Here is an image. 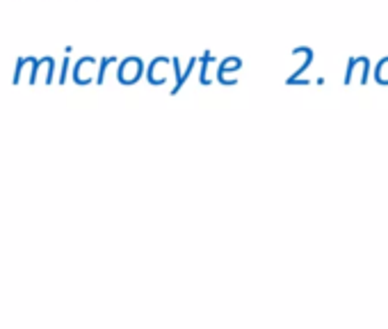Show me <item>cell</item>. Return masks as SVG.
Listing matches in <instances>:
<instances>
[{
    "mask_svg": "<svg viewBox=\"0 0 388 329\" xmlns=\"http://www.w3.org/2000/svg\"><path fill=\"white\" fill-rule=\"evenodd\" d=\"M146 76V69H144V62L139 58H126L119 62V69H117V80L121 85H137L139 80H142Z\"/></svg>",
    "mask_w": 388,
    "mask_h": 329,
    "instance_id": "obj_1",
    "label": "cell"
},
{
    "mask_svg": "<svg viewBox=\"0 0 388 329\" xmlns=\"http://www.w3.org/2000/svg\"><path fill=\"white\" fill-rule=\"evenodd\" d=\"M172 67V60L169 58H153L151 62H148V69H146V80H148V85H153V87H160L167 83V71H169Z\"/></svg>",
    "mask_w": 388,
    "mask_h": 329,
    "instance_id": "obj_4",
    "label": "cell"
},
{
    "mask_svg": "<svg viewBox=\"0 0 388 329\" xmlns=\"http://www.w3.org/2000/svg\"><path fill=\"white\" fill-rule=\"evenodd\" d=\"M213 62H215V55L210 51L204 53V58L199 60V65H201V69H199V83L204 85V87H208L210 83H213V80H210V76H208V67L213 65Z\"/></svg>",
    "mask_w": 388,
    "mask_h": 329,
    "instance_id": "obj_8",
    "label": "cell"
},
{
    "mask_svg": "<svg viewBox=\"0 0 388 329\" xmlns=\"http://www.w3.org/2000/svg\"><path fill=\"white\" fill-rule=\"evenodd\" d=\"M295 51H299L304 55V60H302V65H299V69L295 71L293 76H288V80H286V85H299V80H302V76L306 74V69L311 67V62H313V48H308V46H299V48H295Z\"/></svg>",
    "mask_w": 388,
    "mask_h": 329,
    "instance_id": "obj_7",
    "label": "cell"
},
{
    "mask_svg": "<svg viewBox=\"0 0 388 329\" xmlns=\"http://www.w3.org/2000/svg\"><path fill=\"white\" fill-rule=\"evenodd\" d=\"M67 71H69V58L64 60V65H62V76H60V83H67Z\"/></svg>",
    "mask_w": 388,
    "mask_h": 329,
    "instance_id": "obj_11",
    "label": "cell"
},
{
    "mask_svg": "<svg viewBox=\"0 0 388 329\" xmlns=\"http://www.w3.org/2000/svg\"><path fill=\"white\" fill-rule=\"evenodd\" d=\"M199 65V60L197 58H190L188 60V65H185V71L181 69V58H172V69H174V76H176V85H174V90L169 92V94H179L181 90H183V85L188 83V78H190V74L194 71V67Z\"/></svg>",
    "mask_w": 388,
    "mask_h": 329,
    "instance_id": "obj_6",
    "label": "cell"
},
{
    "mask_svg": "<svg viewBox=\"0 0 388 329\" xmlns=\"http://www.w3.org/2000/svg\"><path fill=\"white\" fill-rule=\"evenodd\" d=\"M373 76L382 87H388V55L377 62V67L373 69Z\"/></svg>",
    "mask_w": 388,
    "mask_h": 329,
    "instance_id": "obj_9",
    "label": "cell"
},
{
    "mask_svg": "<svg viewBox=\"0 0 388 329\" xmlns=\"http://www.w3.org/2000/svg\"><path fill=\"white\" fill-rule=\"evenodd\" d=\"M373 74V65L366 55H354L349 58L347 69H345V78H342V85H352V80L356 78L359 85H368V78Z\"/></svg>",
    "mask_w": 388,
    "mask_h": 329,
    "instance_id": "obj_2",
    "label": "cell"
},
{
    "mask_svg": "<svg viewBox=\"0 0 388 329\" xmlns=\"http://www.w3.org/2000/svg\"><path fill=\"white\" fill-rule=\"evenodd\" d=\"M117 62H119V60L114 58V55L101 60V62H99V76H96V83L103 85V83H105V74H108V69H110L112 65H117Z\"/></svg>",
    "mask_w": 388,
    "mask_h": 329,
    "instance_id": "obj_10",
    "label": "cell"
},
{
    "mask_svg": "<svg viewBox=\"0 0 388 329\" xmlns=\"http://www.w3.org/2000/svg\"><path fill=\"white\" fill-rule=\"evenodd\" d=\"M96 67H99V60H96V58L87 55L83 60H78L76 67H74V83L76 85H90L92 80H94Z\"/></svg>",
    "mask_w": 388,
    "mask_h": 329,
    "instance_id": "obj_5",
    "label": "cell"
},
{
    "mask_svg": "<svg viewBox=\"0 0 388 329\" xmlns=\"http://www.w3.org/2000/svg\"><path fill=\"white\" fill-rule=\"evenodd\" d=\"M240 69H242V60L240 58H235V55H228L224 58L222 62H219V67H217V83H222L224 87H233L237 85V78L231 74H240Z\"/></svg>",
    "mask_w": 388,
    "mask_h": 329,
    "instance_id": "obj_3",
    "label": "cell"
}]
</instances>
